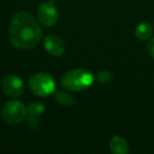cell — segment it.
<instances>
[{
  "label": "cell",
  "instance_id": "6da1fadb",
  "mask_svg": "<svg viewBox=\"0 0 154 154\" xmlns=\"http://www.w3.org/2000/svg\"><path fill=\"white\" fill-rule=\"evenodd\" d=\"M9 38L17 49L30 50L39 45L42 39V31L32 14L21 11L12 17L9 26Z\"/></svg>",
  "mask_w": 154,
  "mask_h": 154
},
{
  "label": "cell",
  "instance_id": "7a4b0ae2",
  "mask_svg": "<svg viewBox=\"0 0 154 154\" xmlns=\"http://www.w3.org/2000/svg\"><path fill=\"white\" fill-rule=\"evenodd\" d=\"M94 75L87 69H73L60 78V86L73 92H80L94 82Z\"/></svg>",
  "mask_w": 154,
  "mask_h": 154
},
{
  "label": "cell",
  "instance_id": "3957f363",
  "mask_svg": "<svg viewBox=\"0 0 154 154\" xmlns=\"http://www.w3.org/2000/svg\"><path fill=\"white\" fill-rule=\"evenodd\" d=\"M29 87L33 94L36 96L48 97L55 92L56 82L52 75L45 72H39L30 78Z\"/></svg>",
  "mask_w": 154,
  "mask_h": 154
},
{
  "label": "cell",
  "instance_id": "277c9868",
  "mask_svg": "<svg viewBox=\"0 0 154 154\" xmlns=\"http://www.w3.org/2000/svg\"><path fill=\"white\" fill-rule=\"evenodd\" d=\"M2 118L10 125L21 124L28 115L26 107L19 100H10L2 108Z\"/></svg>",
  "mask_w": 154,
  "mask_h": 154
},
{
  "label": "cell",
  "instance_id": "5b68a950",
  "mask_svg": "<svg viewBox=\"0 0 154 154\" xmlns=\"http://www.w3.org/2000/svg\"><path fill=\"white\" fill-rule=\"evenodd\" d=\"M1 88L5 95L9 97H19L24 92V84L22 79L17 75H8L3 78L1 82Z\"/></svg>",
  "mask_w": 154,
  "mask_h": 154
},
{
  "label": "cell",
  "instance_id": "8992f818",
  "mask_svg": "<svg viewBox=\"0 0 154 154\" xmlns=\"http://www.w3.org/2000/svg\"><path fill=\"white\" fill-rule=\"evenodd\" d=\"M37 17L42 26H53L58 20V11L56 5L52 1H47L39 5Z\"/></svg>",
  "mask_w": 154,
  "mask_h": 154
},
{
  "label": "cell",
  "instance_id": "52a82bcc",
  "mask_svg": "<svg viewBox=\"0 0 154 154\" xmlns=\"http://www.w3.org/2000/svg\"><path fill=\"white\" fill-rule=\"evenodd\" d=\"M43 45H45V51L55 57L63 55L66 51V45L63 40L56 35H48L43 40Z\"/></svg>",
  "mask_w": 154,
  "mask_h": 154
},
{
  "label": "cell",
  "instance_id": "ba28073f",
  "mask_svg": "<svg viewBox=\"0 0 154 154\" xmlns=\"http://www.w3.org/2000/svg\"><path fill=\"white\" fill-rule=\"evenodd\" d=\"M110 150L113 154H127L129 152L128 143L124 137L115 135L110 139Z\"/></svg>",
  "mask_w": 154,
  "mask_h": 154
},
{
  "label": "cell",
  "instance_id": "9c48e42d",
  "mask_svg": "<svg viewBox=\"0 0 154 154\" xmlns=\"http://www.w3.org/2000/svg\"><path fill=\"white\" fill-rule=\"evenodd\" d=\"M153 34V26L149 22H143L135 29V36L139 40H147Z\"/></svg>",
  "mask_w": 154,
  "mask_h": 154
},
{
  "label": "cell",
  "instance_id": "30bf717a",
  "mask_svg": "<svg viewBox=\"0 0 154 154\" xmlns=\"http://www.w3.org/2000/svg\"><path fill=\"white\" fill-rule=\"evenodd\" d=\"M54 99L57 101L59 105L62 106H72L75 103V99L73 96L64 91H57L54 92Z\"/></svg>",
  "mask_w": 154,
  "mask_h": 154
},
{
  "label": "cell",
  "instance_id": "8fae6325",
  "mask_svg": "<svg viewBox=\"0 0 154 154\" xmlns=\"http://www.w3.org/2000/svg\"><path fill=\"white\" fill-rule=\"evenodd\" d=\"M26 111H28V115L40 116L45 113V107L41 103L35 101V103H31L30 105L26 107Z\"/></svg>",
  "mask_w": 154,
  "mask_h": 154
},
{
  "label": "cell",
  "instance_id": "7c38bea8",
  "mask_svg": "<svg viewBox=\"0 0 154 154\" xmlns=\"http://www.w3.org/2000/svg\"><path fill=\"white\" fill-rule=\"evenodd\" d=\"M112 78H113V75H112V73L109 72V71H100V72H98L96 75L97 82L101 85L109 84L112 80Z\"/></svg>",
  "mask_w": 154,
  "mask_h": 154
},
{
  "label": "cell",
  "instance_id": "4fadbf2b",
  "mask_svg": "<svg viewBox=\"0 0 154 154\" xmlns=\"http://www.w3.org/2000/svg\"><path fill=\"white\" fill-rule=\"evenodd\" d=\"M26 124H28V127L30 129H37L40 125V122L38 119V116H34V115H29V117L26 118Z\"/></svg>",
  "mask_w": 154,
  "mask_h": 154
},
{
  "label": "cell",
  "instance_id": "5bb4252c",
  "mask_svg": "<svg viewBox=\"0 0 154 154\" xmlns=\"http://www.w3.org/2000/svg\"><path fill=\"white\" fill-rule=\"evenodd\" d=\"M147 52L149 53V55L151 56V57L154 58V37H153V38H151V40L148 42Z\"/></svg>",
  "mask_w": 154,
  "mask_h": 154
}]
</instances>
